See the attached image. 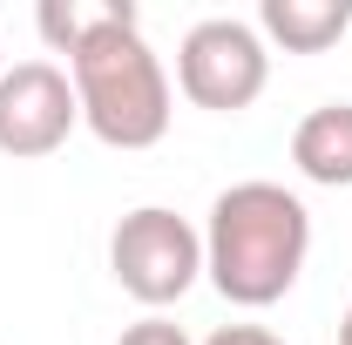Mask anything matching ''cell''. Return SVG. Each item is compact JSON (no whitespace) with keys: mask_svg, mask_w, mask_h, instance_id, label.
I'll return each instance as SVG.
<instances>
[{"mask_svg":"<svg viewBox=\"0 0 352 345\" xmlns=\"http://www.w3.org/2000/svg\"><path fill=\"white\" fill-rule=\"evenodd\" d=\"M68 82L82 122L109 149H156L170 135V75L142 41L129 0L82 7V41L68 47Z\"/></svg>","mask_w":352,"mask_h":345,"instance_id":"6da1fadb","label":"cell"},{"mask_svg":"<svg viewBox=\"0 0 352 345\" xmlns=\"http://www.w3.org/2000/svg\"><path fill=\"white\" fill-rule=\"evenodd\" d=\"M305 258H311V210L285 183L251 176V183L217 190L210 223H204V278L230 304H244V311L278 304L298 285Z\"/></svg>","mask_w":352,"mask_h":345,"instance_id":"7a4b0ae2","label":"cell"},{"mask_svg":"<svg viewBox=\"0 0 352 345\" xmlns=\"http://www.w3.org/2000/svg\"><path fill=\"white\" fill-rule=\"evenodd\" d=\"M109 271L135 304L163 311L204 278V230L170 203H142L109 230Z\"/></svg>","mask_w":352,"mask_h":345,"instance_id":"3957f363","label":"cell"},{"mask_svg":"<svg viewBox=\"0 0 352 345\" xmlns=\"http://www.w3.org/2000/svg\"><path fill=\"white\" fill-rule=\"evenodd\" d=\"M271 82V47L251 21H230V14H210V21H197L183 47H176V88L197 102V109H210V115H237V109H251Z\"/></svg>","mask_w":352,"mask_h":345,"instance_id":"277c9868","label":"cell"},{"mask_svg":"<svg viewBox=\"0 0 352 345\" xmlns=\"http://www.w3.org/2000/svg\"><path fill=\"white\" fill-rule=\"evenodd\" d=\"M75 122H82V102H75V82L54 61L0 68V156H14V163L54 156L75 135Z\"/></svg>","mask_w":352,"mask_h":345,"instance_id":"5b68a950","label":"cell"},{"mask_svg":"<svg viewBox=\"0 0 352 345\" xmlns=\"http://www.w3.org/2000/svg\"><path fill=\"white\" fill-rule=\"evenodd\" d=\"M292 163L318 190H352V102H318L292 129Z\"/></svg>","mask_w":352,"mask_h":345,"instance_id":"8992f818","label":"cell"},{"mask_svg":"<svg viewBox=\"0 0 352 345\" xmlns=\"http://www.w3.org/2000/svg\"><path fill=\"white\" fill-rule=\"evenodd\" d=\"M352 27V0H264L258 7V34L285 47V54H325L332 41H346Z\"/></svg>","mask_w":352,"mask_h":345,"instance_id":"52a82bcc","label":"cell"},{"mask_svg":"<svg viewBox=\"0 0 352 345\" xmlns=\"http://www.w3.org/2000/svg\"><path fill=\"white\" fill-rule=\"evenodd\" d=\"M116 345H190V332H183L176 318H163V311H149V318H135Z\"/></svg>","mask_w":352,"mask_h":345,"instance_id":"ba28073f","label":"cell"},{"mask_svg":"<svg viewBox=\"0 0 352 345\" xmlns=\"http://www.w3.org/2000/svg\"><path fill=\"white\" fill-rule=\"evenodd\" d=\"M204 345H285V339H278L271 325H217Z\"/></svg>","mask_w":352,"mask_h":345,"instance_id":"9c48e42d","label":"cell"},{"mask_svg":"<svg viewBox=\"0 0 352 345\" xmlns=\"http://www.w3.org/2000/svg\"><path fill=\"white\" fill-rule=\"evenodd\" d=\"M339 345H352V304H346V325H339Z\"/></svg>","mask_w":352,"mask_h":345,"instance_id":"30bf717a","label":"cell"}]
</instances>
